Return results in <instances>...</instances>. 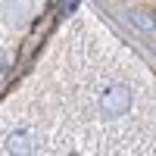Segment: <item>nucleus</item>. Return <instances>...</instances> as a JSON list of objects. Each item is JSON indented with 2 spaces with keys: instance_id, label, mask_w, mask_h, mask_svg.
Segmentation results:
<instances>
[{
  "instance_id": "f257e3e1",
  "label": "nucleus",
  "mask_w": 156,
  "mask_h": 156,
  "mask_svg": "<svg viewBox=\"0 0 156 156\" xmlns=\"http://www.w3.org/2000/svg\"><path fill=\"white\" fill-rule=\"evenodd\" d=\"M3 150L9 156H31V150H34L31 134L28 131H12V134H6L3 137Z\"/></svg>"
},
{
  "instance_id": "f03ea898",
  "label": "nucleus",
  "mask_w": 156,
  "mask_h": 156,
  "mask_svg": "<svg viewBox=\"0 0 156 156\" xmlns=\"http://www.w3.org/2000/svg\"><path fill=\"white\" fill-rule=\"evenodd\" d=\"M131 19H134L137 28H144V31H156V16H153V12H147V9H131Z\"/></svg>"
},
{
  "instance_id": "7ed1b4c3",
  "label": "nucleus",
  "mask_w": 156,
  "mask_h": 156,
  "mask_svg": "<svg viewBox=\"0 0 156 156\" xmlns=\"http://www.w3.org/2000/svg\"><path fill=\"white\" fill-rule=\"evenodd\" d=\"M78 6V0H62V9H75Z\"/></svg>"
}]
</instances>
